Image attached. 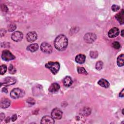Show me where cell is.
I'll list each match as a JSON object with an SVG mask.
<instances>
[{
	"mask_svg": "<svg viewBox=\"0 0 124 124\" xmlns=\"http://www.w3.org/2000/svg\"><path fill=\"white\" fill-rule=\"evenodd\" d=\"M54 45L55 47L59 51L65 50L68 45V39L63 34H60L55 39Z\"/></svg>",
	"mask_w": 124,
	"mask_h": 124,
	"instance_id": "cell-1",
	"label": "cell"
},
{
	"mask_svg": "<svg viewBox=\"0 0 124 124\" xmlns=\"http://www.w3.org/2000/svg\"><path fill=\"white\" fill-rule=\"evenodd\" d=\"M45 67L49 69L53 74H56L59 71L60 65L57 62H49L45 64Z\"/></svg>",
	"mask_w": 124,
	"mask_h": 124,
	"instance_id": "cell-2",
	"label": "cell"
},
{
	"mask_svg": "<svg viewBox=\"0 0 124 124\" xmlns=\"http://www.w3.org/2000/svg\"><path fill=\"white\" fill-rule=\"evenodd\" d=\"M25 94V92L21 89L16 88L13 89L10 93L11 97L14 99H17L23 96Z\"/></svg>",
	"mask_w": 124,
	"mask_h": 124,
	"instance_id": "cell-3",
	"label": "cell"
},
{
	"mask_svg": "<svg viewBox=\"0 0 124 124\" xmlns=\"http://www.w3.org/2000/svg\"><path fill=\"white\" fill-rule=\"evenodd\" d=\"M2 59L5 61L13 60L16 58L15 56L8 50H4L2 52Z\"/></svg>",
	"mask_w": 124,
	"mask_h": 124,
	"instance_id": "cell-4",
	"label": "cell"
},
{
	"mask_svg": "<svg viewBox=\"0 0 124 124\" xmlns=\"http://www.w3.org/2000/svg\"><path fill=\"white\" fill-rule=\"evenodd\" d=\"M40 48L42 52L46 54H50L52 51V47L51 46L46 42L42 43L41 45Z\"/></svg>",
	"mask_w": 124,
	"mask_h": 124,
	"instance_id": "cell-5",
	"label": "cell"
},
{
	"mask_svg": "<svg viewBox=\"0 0 124 124\" xmlns=\"http://www.w3.org/2000/svg\"><path fill=\"white\" fill-rule=\"evenodd\" d=\"M84 40L87 43H92L94 42L96 39V35L93 33H87L84 36Z\"/></svg>",
	"mask_w": 124,
	"mask_h": 124,
	"instance_id": "cell-6",
	"label": "cell"
},
{
	"mask_svg": "<svg viewBox=\"0 0 124 124\" xmlns=\"http://www.w3.org/2000/svg\"><path fill=\"white\" fill-rule=\"evenodd\" d=\"M16 79L14 77H8L4 79L3 82L1 83V85H3L4 86H8L13 85L16 83Z\"/></svg>",
	"mask_w": 124,
	"mask_h": 124,
	"instance_id": "cell-7",
	"label": "cell"
},
{
	"mask_svg": "<svg viewBox=\"0 0 124 124\" xmlns=\"http://www.w3.org/2000/svg\"><path fill=\"white\" fill-rule=\"evenodd\" d=\"M62 112L58 108H55L51 111V116L55 119H61L62 117Z\"/></svg>",
	"mask_w": 124,
	"mask_h": 124,
	"instance_id": "cell-8",
	"label": "cell"
},
{
	"mask_svg": "<svg viewBox=\"0 0 124 124\" xmlns=\"http://www.w3.org/2000/svg\"><path fill=\"white\" fill-rule=\"evenodd\" d=\"M23 38V34L19 31H16L11 35V39L15 42L20 41Z\"/></svg>",
	"mask_w": 124,
	"mask_h": 124,
	"instance_id": "cell-9",
	"label": "cell"
},
{
	"mask_svg": "<svg viewBox=\"0 0 124 124\" xmlns=\"http://www.w3.org/2000/svg\"><path fill=\"white\" fill-rule=\"evenodd\" d=\"M37 38V34L35 31H31L28 32L26 35L27 40L29 42H33L35 41Z\"/></svg>",
	"mask_w": 124,
	"mask_h": 124,
	"instance_id": "cell-10",
	"label": "cell"
},
{
	"mask_svg": "<svg viewBox=\"0 0 124 124\" xmlns=\"http://www.w3.org/2000/svg\"><path fill=\"white\" fill-rule=\"evenodd\" d=\"M55 123L54 118L52 117L49 116H44L41 121V124H54Z\"/></svg>",
	"mask_w": 124,
	"mask_h": 124,
	"instance_id": "cell-11",
	"label": "cell"
},
{
	"mask_svg": "<svg viewBox=\"0 0 124 124\" xmlns=\"http://www.w3.org/2000/svg\"><path fill=\"white\" fill-rule=\"evenodd\" d=\"M119 32L120 31L119 29L116 27H114L109 31L108 32V36L110 38H114L117 36L119 35Z\"/></svg>",
	"mask_w": 124,
	"mask_h": 124,
	"instance_id": "cell-12",
	"label": "cell"
},
{
	"mask_svg": "<svg viewBox=\"0 0 124 124\" xmlns=\"http://www.w3.org/2000/svg\"><path fill=\"white\" fill-rule=\"evenodd\" d=\"M60 88V86L59 84L57 83H53L49 86L48 91L50 93H54L58 92Z\"/></svg>",
	"mask_w": 124,
	"mask_h": 124,
	"instance_id": "cell-13",
	"label": "cell"
},
{
	"mask_svg": "<svg viewBox=\"0 0 124 124\" xmlns=\"http://www.w3.org/2000/svg\"><path fill=\"white\" fill-rule=\"evenodd\" d=\"M115 18L120 22V23L123 24L124 22V10L123 9L122 11L115 15Z\"/></svg>",
	"mask_w": 124,
	"mask_h": 124,
	"instance_id": "cell-14",
	"label": "cell"
},
{
	"mask_svg": "<svg viewBox=\"0 0 124 124\" xmlns=\"http://www.w3.org/2000/svg\"><path fill=\"white\" fill-rule=\"evenodd\" d=\"M86 60V56L83 55V54H79L77 56H76V58H75V61L76 62L79 64H82Z\"/></svg>",
	"mask_w": 124,
	"mask_h": 124,
	"instance_id": "cell-15",
	"label": "cell"
},
{
	"mask_svg": "<svg viewBox=\"0 0 124 124\" xmlns=\"http://www.w3.org/2000/svg\"><path fill=\"white\" fill-rule=\"evenodd\" d=\"M63 83L65 86L69 87L73 83L72 79L70 77L66 76L64 78V79L63 80Z\"/></svg>",
	"mask_w": 124,
	"mask_h": 124,
	"instance_id": "cell-16",
	"label": "cell"
},
{
	"mask_svg": "<svg viewBox=\"0 0 124 124\" xmlns=\"http://www.w3.org/2000/svg\"><path fill=\"white\" fill-rule=\"evenodd\" d=\"M10 105V100L7 98H4L1 100L0 102V107L3 108H7Z\"/></svg>",
	"mask_w": 124,
	"mask_h": 124,
	"instance_id": "cell-17",
	"label": "cell"
},
{
	"mask_svg": "<svg viewBox=\"0 0 124 124\" xmlns=\"http://www.w3.org/2000/svg\"><path fill=\"white\" fill-rule=\"evenodd\" d=\"M38 48H39V46L37 44H31L27 46V50L30 52H33L37 50Z\"/></svg>",
	"mask_w": 124,
	"mask_h": 124,
	"instance_id": "cell-18",
	"label": "cell"
},
{
	"mask_svg": "<svg viewBox=\"0 0 124 124\" xmlns=\"http://www.w3.org/2000/svg\"><path fill=\"white\" fill-rule=\"evenodd\" d=\"M98 84L101 86L106 88H108L109 86V82L106 79H105L104 78H101V79H100L98 82Z\"/></svg>",
	"mask_w": 124,
	"mask_h": 124,
	"instance_id": "cell-19",
	"label": "cell"
},
{
	"mask_svg": "<svg viewBox=\"0 0 124 124\" xmlns=\"http://www.w3.org/2000/svg\"><path fill=\"white\" fill-rule=\"evenodd\" d=\"M124 54H122L119 55L117 58V64L119 66H124Z\"/></svg>",
	"mask_w": 124,
	"mask_h": 124,
	"instance_id": "cell-20",
	"label": "cell"
},
{
	"mask_svg": "<svg viewBox=\"0 0 124 124\" xmlns=\"http://www.w3.org/2000/svg\"><path fill=\"white\" fill-rule=\"evenodd\" d=\"M103 66V63L102 61H98L95 64V68L98 70H100L102 69Z\"/></svg>",
	"mask_w": 124,
	"mask_h": 124,
	"instance_id": "cell-21",
	"label": "cell"
},
{
	"mask_svg": "<svg viewBox=\"0 0 124 124\" xmlns=\"http://www.w3.org/2000/svg\"><path fill=\"white\" fill-rule=\"evenodd\" d=\"M8 71L11 74H14L16 73V68L12 64L10 65L8 68Z\"/></svg>",
	"mask_w": 124,
	"mask_h": 124,
	"instance_id": "cell-22",
	"label": "cell"
},
{
	"mask_svg": "<svg viewBox=\"0 0 124 124\" xmlns=\"http://www.w3.org/2000/svg\"><path fill=\"white\" fill-rule=\"evenodd\" d=\"M77 71L79 74H85V75H87V74H88L87 72H86L85 69L83 67H78Z\"/></svg>",
	"mask_w": 124,
	"mask_h": 124,
	"instance_id": "cell-23",
	"label": "cell"
},
{
	"mask_svg": "<svg viewBox=\"0 0 124 124\" xmlns=\"http://www.w3.org/2000/svg\"><path fill=\"white\" fill-rule=\"evenodd\" d=\"M7 71V66L5 64H2L0 66V74L3 75Z\"/></svg>",
	"mask_w": 124,
	"mask_h": 124,
	"instance_id": "cell-24",
	"label": "cell"
},
{
	"mask_svg": "<svg viewBox=\"0 0 124 124\" xmlns=\"http://www.w3.org/2000/svg\"><path fill=\"white\" fill-rule=\"evenodd\" d=\"M90 56L93 59H95L98 56V52L96 51H92L90 53Z\"/></svg>",
	"mask_w": 124,
	"mask_h": 124,
	"instance_id": "cell-25",
	"label": "cell"
},
{
	"mask_svg": "<svg viewBox=\"0 0 124 124\" xmlns=\"http://www.w3.org/2000/svg\"><path fill=\"white\" fill-rule=\"evenodd\" d=\"M16 29V25L15 24H11L8 26V30L9 31H14Z\"/></svg>",
	"mask_w": 124,
	"mask_h": 124,
	"instance_id": "cell-26",
	"label": "cell"
},
{
	"mask_svg": "<svg viewBox=\"0 0 124 124\" xmlns=\"http://www.w3.org/2000/svg\"><path fill=\"white\" fill-rule=\"evenodd\" d=\"M112 46L115 49H119L121 47V45L119 42L117 41H115L112 43Z\"/></svg>",
	"mask_w": 124,
	"mask_h": 124,
	"instance_id": "cell-27",
	"label": "cell"
},
{
	"mask_svg": "<svg viewBox=\"0 0 124 124\" xmlns=\"http://www.w3.org/2000/svg\"><path fill=\"white\" fill-rule=\"evenodd\" d=\"M83 114L86 116V115H88L90 114L91 113V110H90V108H84L83 110Z\"/></svg>",
	"mask_w": 124,
	"mask_h": 124,
	"instance_id": "cell-28",
	"label": "cell"
},
{
	"mask_svg": "<svg viewBox=\"0 0 124 124\" xmlns=\"http://www.w3.org/2000/svg\"><path fill=\"white\" fill-rule=\"evenodd\" d=\"M111 9L114 12H116V11H117L120 9V6L117 5H113L111 7Z\"/></svg>",
	"mask_w": 124,
	"mask_h": 124,
	"instance_id": "cell-29",
	"label": "cell"
},
{
	"mask_svg": "<svg viewBox=\"0 0 124 124\" xmlns=\"http://www.w3.org/2000/svg\"><path fill=\"white\" fill-rule=\"evenodd\" d=\"M17 118V115H16V114H14V115L12 116L11 120H12L13 122H14V121H15L16 120Z\"/></svg>",
	"mask_w": 124,
	"mask_h": 124,
	"instance_id": "cell-30",
	"label": "cell"
},
{
	"mask_svg": "<svg viewBox=\"0 0 124 124\" xmlns=\"http://www.w3.org/2000/svg\"><path fill=\"white\" fill-rule=\"evenodd\" d=\"M124 89H123L122 91L120 93H119V96L120 97H124Z\"/></svg>",
	"mask_w": 124,
	"mask_h": 124,
	"instance_id": "cell-31",
	"label": "cell"
},
{
	"mask_svg": "<svg viewBox=\"0 0 124 124\" xmlns=\"http://www.w3.org/2000/svg\"><path fill=\"white\" fill-rule=\"evenodd\" d=\"M4 117H5L4 114L3 113H1L0 114V120L2 121L4 119Z\"/></svg>",
	"mask_w": 124,
	"mask_h": 124,
	"instance_id": "cell-32",
	"label": "cell"
},
{
	"mask_svg": "<svg viewBox=\"0 0 124 124\" xmlns=\"http://www.w3.org/2000/svg\"><path fill=\"white\" fill-rule=\"evenodd\" d=\"M2 92H4L5 93H7L8 92V90L6 88H3L2 89Z\"/></svg>",
	"mask_w": 124,
	"mask_h": 124,
	"instance_id": "cell-33",
	"label": "cell"
},
{
	"mask_svg": "<svg viewBox=\"0 0 124 124\" xmlns=\"http://www.w3.org/2000/svg\"><path fill=\"white\" fill-rule=\"evenodd\" d=\"M9 120H10V117H8V118H7V119H6V120H5V122H6V123H8V122H9Z\"/></svg>",
	"mask_w": 124,
	"mask_h": 124,
	"instance_id": "cell-34",
	"label": "cell"
},
{
	"mask_svg": "<svg viewBox=\"0 0 124 124\" xmlns=\"http://www.w3.org/2000/svg\"><path fill=\"white\" fill-rule=\"evenodd\" d=\"M123 32H124V30H122V31H121V35H122V36H124V33H123Z\"/></svg>",
	"mask_w": 124,
	"mask_h": 124,
	"instance_id": "cell-35",
	"label": "cell"
}]
</instances>
